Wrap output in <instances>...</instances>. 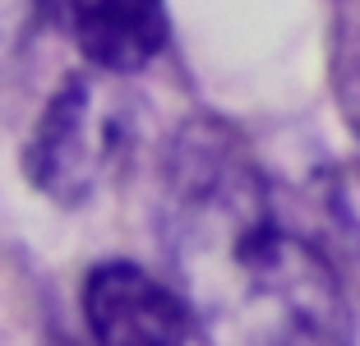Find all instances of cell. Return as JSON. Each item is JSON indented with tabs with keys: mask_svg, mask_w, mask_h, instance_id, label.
<instances>
[{
	"mask_svg": "<svg viewBox=\"0 0 360 346\" xmlns=\"http://www.w3.org/2000/svg\"><path fill=\"white\" fill-rule=\"evenodd\" d=\"M162 245L208 346L356 342L342 268L286 217L268 171L222 120H194L171 143Z\"/></svg>",
	"mask_w": 360,
	"mask_h": 346,
	"instance_id": "cell-1",
	"label": "cell"
},
{
	"mask_svg": "<svg viewBox=\"0 0 360 346\" xmlns=\"http://www.w3.org/2000/svg\"><path fill=\"white\" fill-rule=\"evenodd\" d=\"M120 148V115L93 79H70L51 97L28 143V176L56 203H84Z\"/></svg>",
	"mask_w": 360,
	"mask_h": 346,
	"instance_id": "cell-2",
	"label": "cell"
},
{
	"mask_svg": "<svg viewBox=\"0 0 360 346\" xmlns=\"http://www.w3.org/2000/svg\"><path fill=\"white\" fill-rule=\"evenodd\" d=\"M84 314L97 346H185L190 305L139 263H97L84 282Z\"/></svg>",
	"mask_w": 360,
	"mask_h": 346,
	"instance_id": "cell-3",
	"label": "cell"
},
{
	"mask_svg": "<svg viewBox=\"0 0 360 346\" xmlns=\"http://www.w3.org/2000/svg\"><path fill=\"white\" fill-rule=\"evenodd\" d=\"M79 51L106 74H134L167 46L162 0H65Z\"/></svg>",
	"mask_w": 360,
	"mask_h": 346,
	"instance_id": "cell-4",
	"label": "cell"
},
{
	"mask_svg": "<svg viewBox=\"0 0 360 346\" xmlns=\"http://www.w3.org/2000/svg\"><path fill=\"white\" fill-rule=\"evenodd\" d=\"M37 5H42V0H0V70H5V65L23 51V42L32 37Z\"/></svg>",
	"mask_w": 360,
	"mask_h": 346,
	"instance_id": "cell-5",
	"label": "cell"
}]
</instances>
